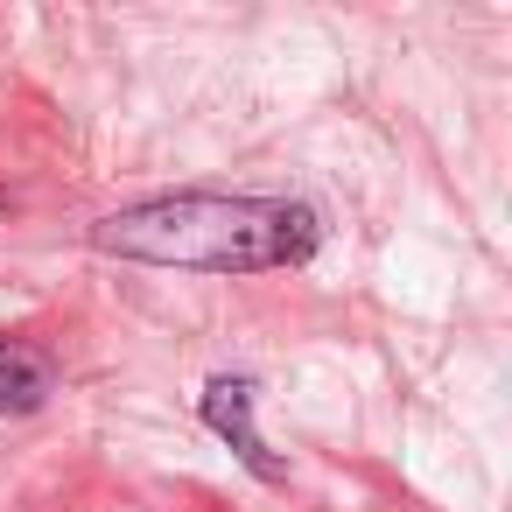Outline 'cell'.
<instances>
[{"instance_id":"cell-1","label":"cell","mask_w":512,"mask_h":512,"mask_svg":"<svg viewBox=\"0 0 512 512\" xmlns=\"http://www.w3.org/2000/svg\"><path fill=\"white\" fill-rule=\"evenodd\" d=\"M92 246L141 267H190V274H267L302 267L323 246V218L288 197H148L92 225Z\"/></svg>"},{"instance_id":"cell-2","label":"cell","mask_w":512,"mask_h":512,"mask_svg":"<svg viewBox=\"0 0 512 512\" xmlns=\"http://www.w3.org/2000/svg\"><path fill=\"white\" fill-rule=\"evenodd\" d=\"M253 400H260V386L253 379H232V372H218L211 386H204V421H211V435L218 442H232V456L260 477V484H288V463L260 442V428H253Z\"/></svg>"},{"instance_id":"cell-3","label":"cell","mask_w":512,"mask_h":512,"mask_svg":"<svg viewBox=\"0 0 512 512\" xmlns=\"http://www.w3.org/2000/svg\"><path fill=\"white\" fill-rule=\"evenodd\" d=\"M50 393H57V365H50V351L0 337V414H29V407H43Z\"/></svg>"},{"instance_id":"cell-4","label":"cell","mask_w":512,"mask_h":512,"mask_svg":"<svg viewBox=\"0 0 512 512\" xmlns=\"http://www.w3.org/2000/svg\"><path fill=\"white\" fill-rule=\"evenodd\" d=\"M0 211H8V190H0Z\"/></svg>"}]
</instances>
